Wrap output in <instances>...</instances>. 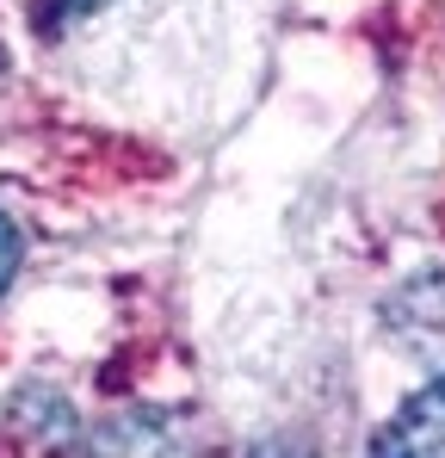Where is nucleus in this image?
Instances as JSON below:
<instances>
[{"label":"nucleus","mask_w":445,"mask_h":458,"mask_svg":"<svg viewBox=\"0 0 445 458\" xmlns=\"http://www.w3.org/2000/svg\"><path fill=\"white\" fill-rule=\"evenodd\" d=\"M105 0H50V13L56 19H87V13H99Z\"/></svg>","instance_id":"nucleus-5"},{"label":"nucleus","mask_w":445,"mask_h":458,"mask_svg":"<svg viewBox=\"0 0 445 458\" xmlns=\"http://www.w3.org/2000/svg\"><path fill=\"white\" fill-rule=\"evenodd\" d=\"M13 267H19V235H13V224L0 217V292L13 285Z\"/></svg>","instance_id":"nucleus-4"},{"label":"nucleus","mask_w":445,"mask_h":458,"mask_svg":"<svg viewBox=\"0 0 445 458\" xmlns=\"http://www.w3.org/2000/svg\"><path fill=\"white\" fill-rule=\"evenodd\" d=\"M371 458H445V378L415 390L390 415V428L377 434Z\"/></svg>","instance_id":"nucleus-3"},{"label":"nucleus","mask_w":445,"mask_h":458,"mask_svg":"<svg viewBox=\"0 0 445 458\" xmlns=\"http://www.w3.org/2000/svg\"><path fill=\"white\" fill-rule=\"evenodd\" d=\"M383 328L402 341V353H415L433 378H445V267L402 279L383 304Z\"/></svg>","instance_id":"nucleus-1"},{"label":"nucleus","mask_w":445,"mask_h":458,"mask_svg":"<svg viewBox=\"0 0 445 458\" xmlns=\"http://www.w3.org/2000/svg\"><path fill=\"white\" fill-rule=\"evenodd\" d=\"M63 458H192V440L173 415H112L93 434H80Z\"/></svg>","instance_id":"nucleus-2"}]
</instances>
